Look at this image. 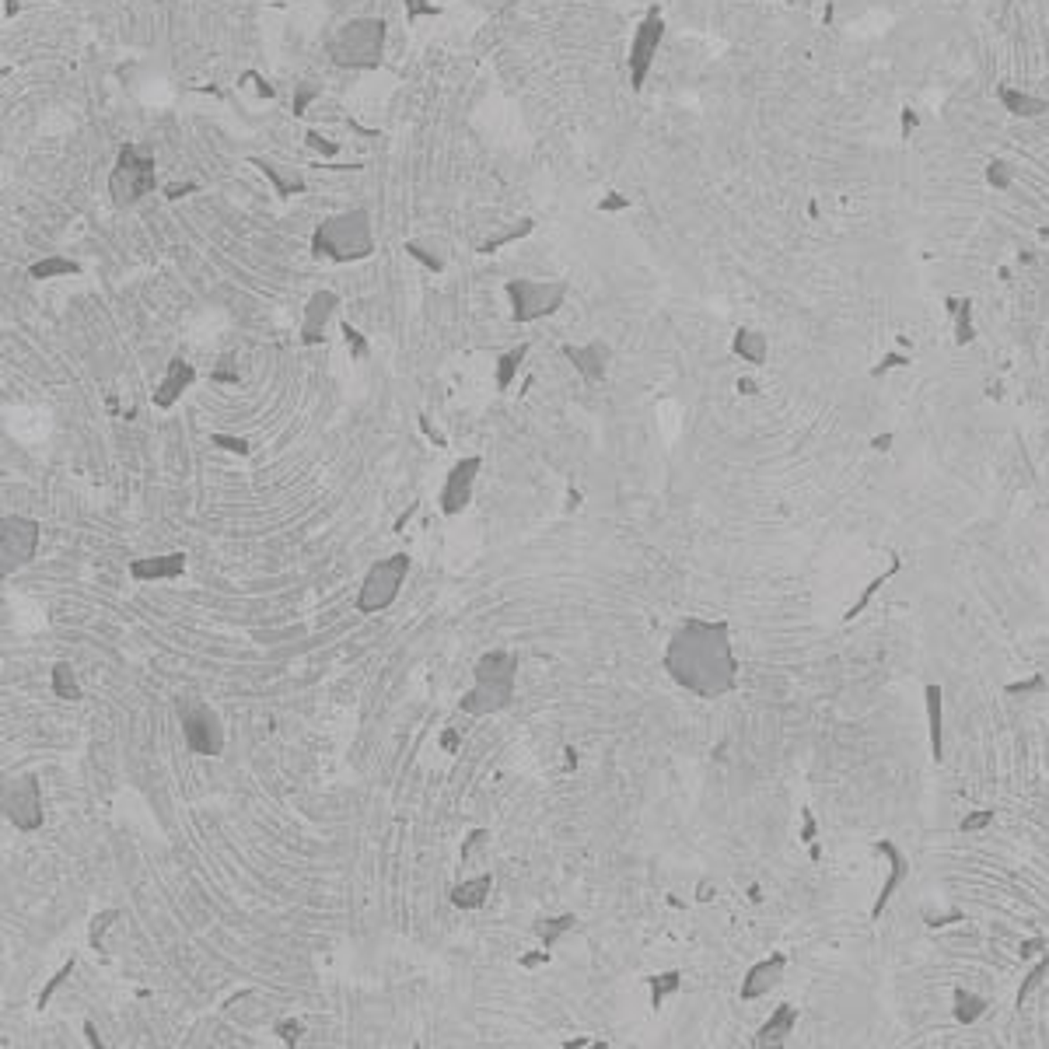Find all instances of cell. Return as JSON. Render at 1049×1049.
<instances>
[{
	"mask_svg": "<svg viewBox=\"0 0 1049 1049\" xmlns=\"http://www.w3.org/2000/svg\"><path fill=\"white\" fill-rule=\"evenodd\" d=\"M74 969H78V959H74V955H71V959H67V962H63V966L56 969V972H53V976H49V983H46V986H42V990H39V997H36V1004H39V1011L46 1008V1004H49V1001H53V994H56V990H60V986H63V983H67V979H71V976H74Z\"/></svg>",
	"mask_w": 1049,
	"mask_h": 1049,
	"instance_id": "obj_28",
	"label": "cell"
},
{
	"mask_svg": "<svg viewBox=\"0 0 1049 1049\" xmlns=\"http://www.w3.org/2000/svg\"><path fill=\"white\" fill-rule=\"evenodd\" d=\"M81 273V266L74 259H63V256H49V259H39L29 266V277L32 281H56V277H74Z\"/></svg>",
	"mask_w": 1049,
	"mask_h": 1049,
	"instance_id": "obj_23",
	"label": "cell"
},
{
	"mask_svg": "<svg viewBox=\"0 0 1049 1049\" xmlns=\"http://www.w3.org/2000/svg\"><path fill=\"white\" fill-rule=\"evenodd\" d=\"M193 382H197V367L189 361H182V357H172L168 367H164V378L158 382V389H155V406L158 409H172Z\"/></svg>",
	"mask_w": 1049,
	"mask_h": 1049,
	"instance_id": "obj_15",
	"label": "cell"
},
{
	"mask_svg": "<svg viewBox=\"0 0 1049 1049\" xmlns=\"http://www.w3.org/2000/svg\"><path fill=\"white\" fill-rule=\"evenodd\" d=\"M420 431H424V434H427L431 441L438 444V448H448V438H444V434L438 431V427H431V420H427V416H420Z\"/></svg>",
	"mask_w": 1049,
	"mask_h": 1049,
	"instance_id": "obj_39",
	"label": "cell"
},
{
	"mask_svg": "<svg viewBox=\"0 0 1049 1049\" xmlns=\"http://www.w3.org/2000/svg\"><path fill=\"white\" fill-rule=\"evenodd\" d=\"M273 1032L281 1036L283 1046H298L301 1036H305V1025H301L298 1018H277V1021H273Z\"/></svg>",
	"mask_w": 1049,
	"mask_h": 1049,
	"instance_id": "obj_34",
	"label": "cell"
},
{
	"mask_svg": "<svg viewBox=\"0 0 1049 1049\" xmlns=\"http://www.w3.org/2000/svg\"><path fill=\"white\" fill-rule=\"evenodd\" d=\"M731 347H734V354H738L742 361H749V364H763L769 357L767 336L756 332V329H738L734 340H731Z\"/></svg>",
	"mask_w": 1049,
	"mask_h": 1049,
	"instance_id": "obj_22",
	"label": "cell"
},
{
	"mask_svg": "<svg viewBox=\"0 0 1049 1049\" xmlns=\"http://www.w3.org/2000/svg\"><path fill=\"white\" fill-rule=\"evenodd\" d=\"M158 182V168H155V158L137 147V144H126L116 158V168L109 175V193H113V203L116 206H133L140 203Z\"/></svg>",
	"mask_w": 1049,
	"mask_h": 1049,
	"instance_id": "obj_6",
	"label": "cell"
},
{
	"mask_svg": "<svg viewBox=\"0 0 1049 1049\" xmlns=\"http://www.w3.org/2000/svg\"><path fill=\"white\" fill-rule=\"evenodd\" d=\"M661 39H665V18H661V11L658 7H650L644 14V21L637 25V32H634V39H630V56H626V67H630V84H634V91H641L647 81V71H650V63H654V56H658V46H661Z\"/></svg>",
	"mask_w": 1049,
	"mask_h": 1049,
	"instance_id": "obj_11",
	"label": "cell"
},
{
	"mask_svg": "<svg viewBox=\"0 0 1049 1049\" xmlns=\"http://www.w3.org/2000/svg\"><path fill=\"white\" fill-rule=\"evenodd\" d=\"M308 144H312V147H319V151H325V155H336V144H325L319 133H308Z\"/></svg>",
	"mask_w": 1049,
	"mask_h": 1049,
	"instance_id": "obj_46",
	"label": "cell"
},
{
	"mask_svg": "<svg viewBox=\"0 0 1049 1049\" xmlns=\"http://www.w3.org/2000/svg\"><path fill=\"white\" fill-rule=\"evenodd\" d=\"M186 574V553H162V557H140L130 560V577L147 584V581H175Z\"/></svg>",
	"mask_w": 1049,
	"mask_h": 1049,
	"instance_id": "obj_17",
	"label": "cell"
},
{
	"mask_svg": "<svg viewBox=\"0 0 1049 1049\" xmlns=\"http://www.w3.org/2000/svg\"><path fill=\"white\" fill-rule=\"evenodd\" d=\"M997 102H1001V109L1008 113L1011 120H1043L1049 113V102L1043 95H1032V91H1025L1018 84H1001Z\"/></svg>",
	"mask_w": 1049,
	"mask_h": 1049,
	"instance_id": "obj_16",
	"label": "cell"
},
{
	"mask_svg": "<svg viewBox=\"0 0 1049 1049\" xmlns=\"http://www.w3.org/2000/svg\"><path fill=\"white\" fill-rule=\"evenodd\" d=\"M42 524L36 518L25 515H4L0 522V570L14 574L21 566H29L39 553Z\"/></svg>",
	"mask_w": 1049,
	"mask_h": 1049,
	"instance_id": "obj_10",
	"label": "cell"
},
{
	"mask_svg": "<svg viewBox=\"0 0 1049 1049\" xmlns=\"http://www.w3.org/2000/svg\"><path fill=\"white\" fill-rule=\"evenodd\" d=\"M480 469H483V458L480 455H469V458H462V462L451 466V473H448V480L441 486V497H438L444 518H455V515H462L473 504V486H476Z\"/></svg>",
	"mask_w": 1049,
	"mask_h": 1049,
	"instance_id": "obj_12",
	"label": "cell"
},
{
	"mask_svg": "<svg viewBox=\"0 0 1049 1049\" xmlns=\"http://www.w3.org/2000/svg\"><path fill=\"white\" fill-rule=\"evenodd\" d=\"M532 228H535V224H532V221H528V217H524V221H518V224H515V228H508V231H500V235H493V239H486V242L480 245V252H483V256H493V252H497V248H504V245H511V242H518V239H524V235H528V231H532Z\"/></svg>",
	"mask_w": 1049,
	"mask_h": 1049,
	"instance_id": "obj_29",
	"label": "cell"
},
{
	"mask_svg": "<svg viewBox=\"0 0 1049 1049\" xmlns=\"http://www.w3.org/2000/svg\"><path fill=\"white\" fill-rule=\"evenodd\" d=\"M518 966H522V969L550 966V948H539V952H532V955H522V959H518Z\"/></svg>",
	"mask_w": 1049,
	"mask_h": 1049,
	"instance_id": "obj_38",
	"label": "cell"
},
{
	"mask_svg": "<svg viewBox=\"0 0 1049 1049\" xmlns=\"http://www.w3.org/2000/svg\"><path fill=\"white\" fill-rule=\"evenodd\" d=\"M1039 235H1043V239H1049V224H1046V228H1039Z\"/></svg>",
	"mask_w": 1049,
	"mask_h": 1049,
	"instance_id": "obj_52",
	"label": "cell"
},
{
	"mask_svg": "<svg viewBox=\"0 0 1049 1049\" xmlns=\"http://www.w3.org/2000/svg\"><path fill=\"white\" fill-rule=\"evenodd\" d=\"M382 46H385V21L382 18H354L332 36L329 56L336 67L374 71L382 63Z\"/></svg>",
	"mask_w": 1049,
	"mask_h": 1049,
	"instance_id": "obj_4",
	"label": "cell"
},
{
	"mask_svg": "<svg viewBox=\"0 0 1049 1049\" xmlns=\"http://www.w3.org/2000/svg\"><path fill=\"white\" fill-rule=\"evenodd\" d=\"M343 336H347V347H350V357L354 361H364L367 357V343H364V336L354 329L350 323H343Z\"/></svg>",
	"mask_w": 1049,
	"mask_h": 1049,
	"instance_id": "obj_35",
	"label": "cell"
},
{
	"mask_svg": "<svg viewBox=\"0 0 1049 1049\" xmlns=\"http://www.w3.org/2000/svg\"><path fill=\"white\" fill-rule=\"evenodd\" d=\"M312 252L319 259L332 263H361L374 252V235H371V217L367 210H343L336 217L323 221L312 235Z\"/></svg>",
	"mask_w": 1049,
	"mask_h": 1049,
	"instance_id": "obj_3",
	"label": "cell"
},
{
	"mask_svg": "<svg viewBox=\"0 0 1049 1049\" xmlns=\"http://www.w3.org/2000/svg\"><path fill=\"white\" fill-rule=\"evenodd\" d=\"M486 843H490V829H473L469 836H466V843H462V864H473V860H480L483 857Z\"/></svg>",
	"mask_w": 1049,
	"mask_h": 1049,
	"instance_id": "obj_33",
	"label": "cell"
},
{
	"mask_svg": "<svg viewBox=\"0 0 1049 1049\" xmlns=\"http://www.w3.org/2000/svg\"><path fill=\"white\" fill-rule=\"evenodd\" d=\"M566 508H570V511H577V508H581V490H574V486H570V493H566Z\"/></svg>",
	"mask_w": 1049,
	"mask_h": 1049,
	"instance_id": "obj_47",
	"label": "cell"
},
{
	"mask_svg": "<svg viewBox=\"0 0 1049 1049\" xmlns=\"http://www.w3.org/2000/svg\"><path fill=\"white\" fill-rule=\"evenodd\" d=\"M18 11V0H7V14H14Z\"/></svg>",
	"mask_w": 1049,
	"mask_h": 1049,
	"instance_id": "obj_51",
	"label": "cell"
},
{
	"mask_svg": "<svg viewBox=\"0 0 1049 1049\" xmlns=\"http://www.w3.org/2000/svg\"><path fill=\"white\" fill-rule=\"evenodd\" d=\"M665 672L696 696H721L734 686V654L727 641V623L686 619L665 650Z\"/></svg>",
	"mask_w": 1049,
	"mask_h": 1049,
	"instance_id": "obj_1",
	"label": "cell"
},
{
	"mask_svg": "<svg viewBox=\"0 0 1049 1049\" xmlns=\"http://www.w3.org/2000/svg\"><path fill=\"white\" fill-rule=\"evenodd\" d=\"M564 357L574 364V367H577V374H581L588 385H595V382H602V378H606L608 361H612V347H608V343H602V340H592V343H581V347L566 343Z\"/></svg>",
	"mask_w": 1049,
	"mask_h": 1049,
	"instance_id": "obj_13",
	"label": "cell"
},
{
	"mask_svg": "<svg viewBox=\"0 0 1049 1049\" xmlns=\"http://www.w3.org/2000/svg\"><path fill=\"white\" fill-rule=\"evenodd\" d=\"M983 179L994 193H1008V189H1014V164L1008 158H990L983 168Z\"/></svg>",
	"mask_w": 1049,
	"mask_h": 1049,
	"instance_id": "obj_26",
	"label": "cell"
},
{
	"mask_svg": "<svg viewBox=\"0 0 1049 1049\" xmlns=\"http://www.w3.org/2000/svg\"><path fill=\"white\" fill-rule=\"evenodd\" d=\"M441 749L444 752H455L458 749V727H448L441 734Z\"/></svg>",
	"mask_w": 1049,
	"mask_h": 1049,
	"instance_id": "obj_42",
	"label": "cell"
},
{
	"mask_svg": "<svg viewBox=\"0 0 1049 1049\" xmlns=\"http://www.w3.org/2000/svg\"><path fill=\"white\" fill-rule=\"evenodd\" d=\"M738 392H745V396H756V382L742 378V382H738Z\"/></svg>",
	"mask_w": 1049,
	"mask_h": 1049,
	"instance_id": "obj_50",
	"label": "cell"
},
{
	"mask_svg": "<svg viewBox=\"0 0 1049 1049\" xmlns=\"http://www.w3.org/2000/svg\"><path fill=\"white\" fill-rule=\"evenodd\" d=\"M524 357H528V343L515 347V350H508V354L497 361V392H508V389L515 385V378H518V371H522Z\"/></svg>",
	"mask_w": 1049,
	"mask_h": 1049,
	"instance_id": "obj_25",
	"label": "cell"
},
{
	"mask_svg": "<svg viewBox=\"0 0 1049 1049\" xmlns=\"http://www.w3.org/2000/svg\"><path fill=\"white\" fill-rule=\"evenodd\" d=\"M780 959H773V962H763V966H756L752 972H749V979L742 983V997H759V994H767L769 986L776 983V976H780Z\"/></svg>",
	"mask_w": 1049,
	"mask_h": 1049,
	"instance_id": "obj_24",
	"label": "cell"
},
{
	"mask_svg": "<svg viewBox=\"0 0 1049 1049\" xmlns=\"http://www.w3.org/2000/svg\"><path fill=\"white\" fill-rule=\"evenodd\" d=\"M340 308V294L332 290H315L308 298V308H305V323H301V343L305 347H319L325 340V325L332 319V312Z\"/></svg>",
	"mask_w": 1049,
	"mask_h": 1049,
	"instance_id": "obj_14",
	"label": "cell"
},
{
	"mask_svg": "<svg viewBox=\"0 0 1049 1049\" xmlns=\"http://www.w3.org/2000/svg\"><path fill=\"white\" fill-rule=\"evenodd\" d=\"M791 1025H794V1011H791V1008H780V1011H776V1014H773V1018L767 1021V1028L759 1032V1043H773V1039H780V1036H784V1032H787Z\"/></svg>",
	"mask_w": 1049,
	"mask_h": 1049,
	"instance_id": "obj_31",
	"label": "cell"
},
{
	"mask_svg": "<svg viewBox=\"0 0 1049 1049\" xmlns=\"http://www.w3.org/2000/svg\"><path fill=\"white\" fill-rule=\"evenodd\" d=\"M193 189H197L193 182H182V186H168L164 197H168V200H179V197H186V193H193Z\"/></svg>",
	"mask_w": 1049,
	"mask_h": 1049,
	"instance_id": "obj_44",
	"label": "cell"
},
{
	"mask_svg": "<svg viewBox=\"0 0 1049 1049\" xmlns=\"http://www.w3.org/2000/svg\"><path fill=\"white\" fill-rule=\"evenodd\" d=\"M630 206V200L626 197H619V193H608L606 200L599 203V210H626Z\"/></svg>",
	"mask_w": 1049,
	"mask_h": 1049,
	"instance_id": "obj_41",
	"label": "cell"
},
{
	"mask_svg": "<svg viewBox=\"0 0 1049 1049\" xmlns=\"http://www.w3.org/2000/svg\"><path fill=\"white\" fill-rule=\"evenodd\" d=\"M403 4H406V18H409V21H416V18H434V14H438V7L427 4V0H403Z\"/></svg>",
	"mask_w": 1049,
	"mask_h": 1049,
	"instance_id": "obj_37",
	"label": "cell"
},
{
	"mask_svg": "<svg viewBox=\"0 0 1049 1049\" xmlns=\"http://www.w3.org/2000/svg\"><path fill=\"white\" fill-rule=\"evenodd\" d=\"M175 714H179V725H182V738H186V749L193 756H210L217 759L224 752V725L217 718V710L200 700V696H179L175 700Z\"/></svg>",
	"mask_w": 1049,
	"mask_h": 1049,
	"instance_id": "obj_5",
	"label": "cell"
},
{
	"mask_svg": "<svg viewBox=\"0 0 1049 1049\" xmlns=\"http://www.w3.org/2000/svg\"><path fill=\"white\" fill-rule=\"evenodd\" d=\"M647 983H650V1004L661 1008V1001L679 990V972H661V976H650Z\"/></svg>",
	"mask_w": 1049,
	"mask_h": 1049,
	"instance_id": "obj_30",
	"label": "cell"
},
{
	"mask_svg": "<svg viewBox=\"0 0 1049 1049\" xmlns=\"http://www.w3.org/2000/svg\"><path fill=\"white\" fill-rule=\"evenodd\" d=\"M490 888H493V875L490 871L473 875V878H466V882H458V885L451 888V902L458 910H480L486 902V895H490Z\"/></svg>",
	"mask_w": 1049,
	"mask_h": 1049,
	"instance_id": "obj_18",
	"label": "cell"
},
{
	"mask_svg": "<svg viewBox=\"0 0 1049 1049\" xmlns=\"http://www.w3.org/2000/svg\"><path fill=\"white\" fill-rule=\"evenodd\" d=\"M49 686L56 692V700H67V703H81L84 689L81 679H78V668L71 661H56L53 672H49Z\"/></svg>",
	"mask_w": 1049,
	"mask_h": 1049,
	"instance_id": "obj_20",
	"label": "cell"
},
{
	"mask_svg": "<svg viewBox=\"0 0 1049 1049\" xmlns=\"http://www.w3.org/2000/svg\"><path fill=\"white\" fill-rule=\"evenodd\" d=\"M210 441L217 444V448H224V451H231V455H248V451H252L245 438H228V434H210Z\"/></svg>",
	"mask_w": 1049,
	"mask_h": 1049,
	"instance_id": "obj_36",
	"label": "cell"
},
{
	"mask_svg": "<svg viewBox=\"0 0 1049 1049\" xmlns=\"http://www.w3.org/2000/svg\"><path fill=\"white\" fill-rule=\"evenodd\" d=\"M406 574H409V557L406 553H392V557L378 560V564L364 574L361 592H357V612H364V616L385 612V608L399 599V592H403L406 584Z\"/></svg>",
	"mask_w": 1049,
	"mask_h": 1049,
	"instance_id": "obj_7",
	"label": "cell"
},
{
	"mask_svg": "<svg viewBox=\"0 0 1049 1049\" xmlns=\"http://www.w3.org/2000/svg\"><path fill=\"white\" fill-rule=\"evenodd\" d=\"M476 683L469 692H462L458 707L469 718H490L515 703L518 689V654L515 650H486L473 668Z\"/></svg>",
	"mask_w": 1049,
	"mask_h": 1049,
	"instance_id": "obj_2",
	"label": "cell"
},
{
	"mask_svg": "<svg viewBox=\"0 0 1049 1049\" xmlns=\"http://www.w3.org/2000/svg\"><path fill=\"white\" fill-rule=\"evenodd\" d=\"M315 95H319L315 88H301V95H298V102H294V113H305V105H308Z\"/></svg>",
	"mask_w": 1049,
	"mask_h": 1049,
	"instance_id": "obj_43",
	"label": "cell"
},
{
	"mask_svg": "<svg viewBox=\"0 0 1049 1049\" xmlns=\"http://www.w3.org/2000/svg\"><path fill=\"white\" fill-rule=\"evenodd\" d=\"M535 937L542 941V948H557L560 941H564L566 934H574L577 930V917L574 913H560V917H542V920H535Z\"/></svg>",
	"mask_w": 1049,
	"mask_h": 1049,
	"instance_id": "obj_21",
	"label": "cell"
},
{
	"mask_svg": "<svg viewBox=\"0 0 1049 1049\" xmlns=\"http://www.w3.org/2000/svg\"><path fill=\"white\" fill-rule=\"evenodd\" d=\"M588 1046H599L595 1039H570V1043H564V1049H588Z\"/></svg>",
	"mask_w": 1049,
	"mask_h": 1049,
	"instance_id": "obj_48",
	"label": "cell"
},
{
	"mask_svg": "<svg viewBox=\"0 0 1049 1049\" xmlns=\"http://www.w3.org/2000/svg\"><path fill=\"white\" fill-rule=\"evenodd\" d=\"M256 168L273 182V189H277V197H294V193H301L305 189V175L301 172H294V168H287V164H277L270 162V158H256Z\"/></svg>",
	"mask_w": 1049,
	"mask_h": 1049,
	"instance_id": "obj_19",
	"label": "cell"
},
{
	"mask_svg": "<svg viewBox=\"0 0 1049 1049\" xmlns=\"http://www.w3.org/2000/svg\"><path fill=\"white\" fill-rule=\"evenodd\" d=\"M120 917H122L120 910H102V913H95V917H91V930H88V944H91L95 952H105V934L113 930V924H116Z\"/></svg>",
	"mask_w": 1049,
	"mask_h": 1049,
	"instance_id": "obj_27",
	"label": "cell"
},
{
	"mask_svg": "<svg viewBox=\"0 0 1049 1049\" xmlns=\"http://www.w3.org/2000/svg\"><path fill=\"white\" fill-rule=\"evenodd\" d=\"M0 808H4V818L18 829V833H36L42 829V784L36 773H18L4 784L0 791Z\"/></svg>",
	"mask_w": 1049,
	"mask_h": 1049,
	"instance_id": "obj_8",
	"label": "cell"
},
{
	"mask_svg": "<svg viewBox=\"0 0 1049 1049\" xmlns=\"http://www.w3.org/2000/svg\"><path fill=\"white\" fill-rule=\"evenodd\" d=\"M413 515H416V504H409V508H406V515H399V522H396V532H403L406 522H409Z\"/></svg>",
	"mask_w": 1049,
	"mask_h": 1049,
	"instance_id": "obj_49",
	"label": "cell"
},
{
	"mask_svg": "<svg viewBox=\"0 0 1049 1049\" xmlns=\"http://www.w3.org/2000/svg\"><path fill=\"white\" fill-rule=\"evenodd\" d=\"M406 252H409L416 263H424L427 270H434V273H441L444 270V256L441 252H434L427 242H406Z\"/></svg>",
	"mask_w": 1049,
	"mask_h": 1049,
	"instance_id": "obj_32",
	"label": "cell"
},
{
	"mask_svg": "<svg viewBox=\"0 0 1049 1049\" xmlns=\"http://www.w3.org/2000/svg\"><path fill=\"white\" fill-rule=\"evenodd\" d=\"M84 1036H88V1046H105L102 1039H98V1028H95V1021H84Z\"/></svg>",
	"mask_w": 1049,
	"mask_h": 1049,
	"instance_id": "obj_45",
	"label": "cell"
},
{
	"mask_svg": "<svg viewBox=\"0 0 1049 1049\" xmlns=\"http://www.w3.org/2000/svg\"><path fill=\"white\" fill-rule=\"evenodd\" d=\"M515 323H535L553 315L566 301V281H508Z\"/></svg>",
	"mask_w": 1049,
	"mask_h": 1049,
	"instance_id": "obj_9",
	"label": "cell"
},
{
	"mask_svg": "<svg viewBox=\"0 0 1049 1049\" xmlns=\"http://www.w3.org/2000/svg\"><path fill=\"white\" fill-rule=\"evenodd\" d=\"M899 122H902V137H910L917 126H920V116L913 113V109H902V116H899Z\"/></svg>",
	"mask_w": 1049,
	"mask_h": 1049,
	"instance_id": "obj_40",
	"label": "cell"
}]
</instances>
